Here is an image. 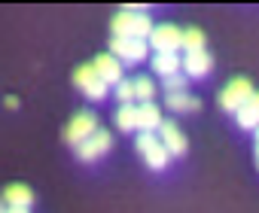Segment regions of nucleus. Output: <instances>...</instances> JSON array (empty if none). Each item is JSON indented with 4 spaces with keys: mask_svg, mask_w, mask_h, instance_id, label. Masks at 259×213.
Returning a JSON list of instances; mask_svg holds the SVG:
<instances>
[{
    "mask_svg": "<svg viewBox=\"0 0 259 213\" xmlns=\"http://www.w3.org/2000/svg\"><path fill=\"white\" fill-rule=\"evenodd\" d=\"M110 28H113V37H122V40H150V34L156 31L147 10L141 7H125L122 13H116Z\"/></svg>",
    "mask_w": 259,
    "mask_h": 213,
    "instance_id": "nucleus-1",
    "label": "nucleus"
},
{
    "mask_svg": "<svg viewBox=\"0 0 259 213\" xmlns=\"http://www.w3.org/2000/svg\"><path fill=\"white\" fill-rule=\"evenodd\" d=\"M253 94H256V91H253L250 79H247V76H235V79L220 91V107H223L226 113H238Z\"/></svg>",
    "mask_w": 259,
    "mask_h": 213,
    "instance_id": "nucleus-2",
    "label": "nucleus"
},
{
    "mask_svg": "<svg viewBox=\"0 0 259 213\" xmlns=\"http://www.w3.org/2000/svg\"><path fill=\"white\" fill-rule=\"evenodd\" d=\"M138 152L144 155V162H147L153 171H165L168 162L174 158V155L168 152V146L159 140V134H141V137H138Z\"/></svg>",
    "mask_w": 259,
    "mask_h": 213,
    "instance_id": "nucleus-3",
    "label": "nucleus"
},
{
    "mask_svg": "<svg viewBox=\"0 0 259 213\" xmlns=\"http://www.w3.org/2000/svg\"><path fill=\"white\" fill-rule=\"evenodd\" d=\"M73 85H76L85 97H92V100H104V97H107V82L101 79V73L95 70V64L76 67V70H73Z\"/></svg>",
    "mask_w": 259,
    "mask_h": 213,
    "instance_id": "nucleus-4",
    "label": "nucleus"
},
{
    "mask_svg": "<svg viewBox=\"0 0 259 213\" xmlns=\"http://www.w3.org/2000/svg\"><path fill=\"white\" fill-rule=\"evenodd\" d=\"M101 128H98V116L95 113H89V110H79L70 122H67V128H64V140L67 143H73V146H82L92 134H98Z\"/></svg>",
    "mask_w": 259,
    "mask_h": 213,
    "instance_id": "nucleus-5",
    "label": "nucleus"
},
{
    "mask_svg": "<svg viewBox=\"0 0 259 213\" xmlns=\"http://www.w3.org/2000/svg\"><path fill=\"white\" fill-rule=\"evenodd\" d=\"M147 43H150L156 52H177V49H183V28H177V25H171V22L156 25V31L150 34Z\"/></svg>",
    "mask_w": 259,
    "mask_h": 213,
    "instance_id": "nucleus-6",
    "label": "nucleus"
},
{
    "mask_svg": "<svg viewBox=\"0 0 259 213\" xmlns=\"http://www.w3.org/2000/svg\"><path fill=\"white\" fill-rule=\"evenodd\" d=\"M110 52L122 61V64H141L150 52V43L147 40H122V37H113L110 43Z\"/></svg>",
    "mask_w": 259,
    "mask_h": 213,
    "instance_id": "nucleus-7",
    "label": "nucleus"
},
{
    "mask_svg": "<svg viewBox=\"0 0 259 213\" xmlns=\"http://www.w3.org/2000/svg\"><path fill=\"white\" fill-rule=\"evenodd\" d=\"M110 146H113V134L101 128V131H98V134H92L82 146H76V155H79L82 162H95V158L107 155V152H110Z\"/></svg>",
    "mask_w": 259,
    "mask_h": 213,
    "instance_id": "nucleus-8",
    "label": "nucleus"
},
{
    "mask_svg": "<svg viewBox=\"0 0 259 213\" xmlns=\"http://www.w3.org/2000/svg\"><path fill=\"white\" fill-rule=\"evenodd\" d=\"M159 140L168 146V152H171V155H186V134L180 131V125H177V122L165 119V122H162V128H159Z\"/></svg>",
    "mask_w": 259,
    "mask_h": 213,
    "instance_id": "nucleus-9",
    "label": "nucleus"
},
{
    "mask_svg": "<svg viewBox=\"0 0 259 213\" xmlns=\"http://www.w3.org/2000/svg\"><path fill=\"white\" fill-rule=\"evenodd\" d=\"M210 67H213V58H210L207 49H201V52H186V55H183V73H186L189 79L207 76Z\"/></svg>",
    "mask_w": 259,
    "mask_h": 213,
    "instance_id": "nucleus-10",
    "label": "nucleus"
},
{
    "mask_svg": "<svg viewBox=\"0 0 259 213\" xmlns=\"http://www.w3.org/2000/svg\"><path fill=\"white\" fill-rule=\"evenodd\" d=\"M92 64H95V70L101 73V79H104L107 85H119V82H122V61H119L113 52L98 55Z\"/></svg>",
    "mask_w": 259,
    "mask_h": 213,
    "instance_id": "nucleus-11",
    "label": "nucleus"
},
{
    "mask_svg": "<svg viewBox=\"0 0 259 213\" xmlns=\"http://www.w3.org/2000/svg\"><path fill=\"white\" fill-rule=\"evenodd\" d=\"M150 67H153L162 79H168V76H174V73H183V58H180L177 52H156L153 61H150Z\"/></svg>",
    "mask_w": 259,
    "mask_h": 213,
    "instance_id": "nucleus-12",
    "label": "nucleus"
},
{
    "mask_svg": "<svg viewBox=\"0 0 259 213\" xmlns=\"http://www.w3.org/2000/svg\"><path fill=\"white\" fill-rule=\"evenodd\" d=\"M162 110H159V103L153 100V103H141V119H138V128H141V134H159V128H162Z\"/></svg>",
    "mask_w": 259,
    "mask_h": 213,
    "instance_id": "nucleus-13",
    "label": "nucleus"
},
{
    "mask_svg": "<svg viewBox=\"0 0 259 213\" xmlns=\"http://www.w3.org/2000/svg\"><path fill=\"white\" fill-rule=\"evenodd\" d=\"M34 204V192L25 186V183H13L4 189V207H31Z\"/></svg>",
    "mask_w": 259,
    "mask_h": 213,
    "instance_id": "nucleus-14",
    "label": "nucleus"
},
{
    "mask_svg": "<svg viewBox=\"0 0 259 213\" xmlns=\"http://www.w3.org/2000/svg\"><path fill=\"white\" fill-rule=\"evenodd\" d=\"M235 119H238V128H244V131H256L259 128V91L235 113Z\"/></svg>",
    "mask_w": 259,
    "mask_h": 213,
    "instance_id": "nucleus-15",
    "label": "nucleus"
},
{
    "mask_svg": "<svg viewBox=\"0 0 259 213\" xmlns=\"http://www.w3.org/2000/svg\"><path fill=\"white\" fill-rule=\"evenodd\" d=\"M165 107L171 113H195L201 107V100L189 91H177V94H165Z\"/></svg>",
    "mask_w": 259,
    "mask_h": 213,
    "instance_id": "nucleus-16",
    "label": "nucleus"
},
{
    "mask_svg": "<svg viewBox=\"0 0 259 213\" xmlns=\"http://www.w3.org/2000/svg\"><path fill=\"white\" fill-rule=\"evenodd\" d=\"M116 128L119 131H135L138 128V119H141V107H135V103H125V107H119L116 110Z\"/></svg>",
    "mask_w": 259,
    "mask_h": 213,
    "instance_id": "nucleus-17",
    "label": "nucleus"
},
{
    "mask_svg": "<svg viewBox=\"0 0 259 213\" xmlns=\"http://www.w3.org/2000/svg\"><path fill=\"white\" fill-rule=\"evenodd\" d=\"M135 91H138L141 103H153V97H156V82H153V76H135Z\"/></svg>",
    "mask_w": 259,
    "mask_h": 213,
    "instance_id": "nucleus-18",
    "label": "nucleus"
},
{
    "mask_svg": "<svg viewBox=\"0 0 259 213\" xmlns=\"http://www.w3.org/2000/svg\"><path fill=\"white\" fill-rule=\"evenodd\" d=\"M183 49H186V52H201V49H204V34H201V28H183Z\"/></svg>",
    "mask_w": 259,
    "mask_h": 213,
    "instance_id": "nucleus-19",
    "label": "nucleus"
},
{
    "mask_svg": "<svg viewBox=\"0 0 259 213\" xmlns=\"http://www.w3.org/2000/svg\"><path fill=\"white\" fill-rule=\"evenodd\" d=\"M162 88H165V94H177V91H186V88H189V76H186V73H174V76L162 79Z\"/></svg>",
    "mask_w": 259,
    "mask_h": 213,
    "instance_id": "nucleus-20",
    "label": "nucleus"
},
{
    "mask_svg": "<svg viewBox=\"0 0 259 213\" xmlns=\"http://www.w3.org/2000/svg\"><path fill=\"white\" fill-rule=\"evenodd\" d=\"M116 97H119L122 107H125V103H132V100L138 97V91H135V79H122V82L116 85Z\"/></svg>",
    "mask_w": 259,
    "mask_h": 213,
    "instance_id": "nucleus-21",
    "label": "nucleus"
},
{
    "mask_svg": "<svg viewBox=\"0 0 259 213\" xmlns=\"http://www.w3.org/2000/svg\"><path fill=\"white\" fill-rule=\"evenodd\" d=\"M4 213H31V210H25V207H4Z\"/></svg>",
    "mask_w": 259,
    "mask_h": 213,
    "instance_id": "nucleus-22",
    "label": "nucleus"
},
{
    "mask_svg": "<svg viewBox=\"0 0 259 213\" xmlns=\"http://www.w3.org/2000/svg\"><path fill=\"white\" fill-rule=\"evenodd\" d=\"M7 107L10 110H19V97H7Z\"/></svg>",
    "mask_w": 259,
    "mask_h": 213,
    "instance_id": "nucleus-23",
    "label": "nucleus"
},
{
    "mask_svg": "<svg viewBox=\"0 0 259 213\" xmlns=\"http://www.w3.org/2000/svg\"><path fill=\"white\" fill-rule=\"evenodd\" d=\"M256 168H259V128H256Z\"/></svg>",
    "mask_w": 259,
    "mask_h": 213,
    "instance_id": "nucleus-24",
    "label": "nucleus"
}]
</instances>
